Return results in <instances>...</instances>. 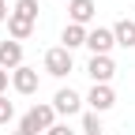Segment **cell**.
I'll list each match as a JSON object with an SVG mask.
<instances>
[{
  "instance_id": "5",
  "label": "cell",
  "mask_w": 135,
  "mask_h": 135,
  "mask_svg": "<svg viewBox=\"0 0 135 135\" xmlns=\"http://www.w3.org/2000/svg\"><path fill=\"white\" fill-rule=\"evenodd\" d=\"M41 86V75H38V68H30V64H19L11 71V90L15 94H38Z\"/></svg>"
},
{
  "instance_id": "17",
  "label": "cell",
  "mask_w": 135,
  "mask_h": 135,
  "mask_svg": "<svg viewBox=\"0 0 135 135\" xmlns=\"http://www.w3.org/2000/svg\"><path fill=\"white\" fill-rule=\"evenodd\" d=\"M8 83H11V71H4V68H0V94L8 90Z\"/></svg>"
},
{
  "instance_id": "7",
  "label": "cell",
  "mask_w": 135,
  "mask_h": 135,
  "mask_svg": "<svg viewBox=\"0 0 135 135\" xmlns=\"http://www.w3.org/2000/svg\"><path fill=\"white\" fill-rule=\"evenodd\" d=\"M86 75H90L94 83H113V75H116L113 56H90V60H86Z\"/></svg>"
},
{
  "instance_id": "18",
  "label": "cell",
  "mask_w": 135,
  "mask_h": 135,
  "mask_svg": "<svg viewBox=\"0 0 135 135\" xmlns=\"http://www.w3.org/2000/svg\"><path fill=\"white\" fill-rule=\"evenodd\" d=\"M8 15H11L8 11V0H0V23H8Z\"/></svg>"
},
{
  "instance_id": "8",
  "label": "cell",
  "mask_w": 135,
  "mask_h": 135,
  "mask_svg": "<svg viewBox=\"0 0 135 135\" xmlns=\"http://www.w3.org/2000/svg\"><path fill=\"white\" fill-rule=\"evenodd\" d=\"M94 15H98V4H94V0H68V19H71L75 26L94 23Z\"/></svg>"
},
{
  "instance_id": "4",
  "label": "cell",
  "mask_w": 135,
  "mask_h": 135,
  "mask_svg": "<svg viewBox=\"0 0 135 135\" xmlns=\"http://www.w3.org/2000/svg\"><path fill=\"white\" fill-rule=\"evenodd\" d=\"M83 105H86V101H83V94L71 90V86H60V90L53 94V109H56L60 116H79Z\"/></svg>"
},
{
  "instance_id": "10",
  "label": "cell",
  "mask_w": 135,
  "mask_h": 135,
  "mask_svg": "<svg viewBox=\"0 0 135 135\" xmlns=\"http://www.w3.org/2000/svg\"><path fill=\"white\" fill-rule=\"evenodd\" d=\"M34 26H38V23L23 19V15H8V38L11 41H26L30 34H34Z\"/></svg>"
},
{
  "instance_id": "1",
  "label": "cell",
  "mask_w": 135,
  "mask_h": 135,
  "mask_svg": "<svg viewBox=\"0 0 135 135\" xmlns=\"http://www.w3.org/2000/svg\"><path fill=\"white\" fill-rule=\"evenodd\" d=\"M53 124H56V109H53V101H41V105H34L30 113H23L19 131H26V135H45Z\"/></svg>"
},
{
  "instance_id": "12",
  "label": "cell",
  "mask_w": 135,
  "mask_h": 135,
  "mask_svg": "<svg viewBox=\"0 0 135 135\" xmlns=\"http://www.w3.org/2000/svg\"><path fill=\"white\" fill-rule=\"evenodd\" d=\"M60 41H64V49H68V53H71V49H79V45H86V26L68 23V26H64V34H60Z\"/></svg>"
},
{
  "instance_id": "19",
  "label": "cell",
  "mask_w": 135,
  "mask_h": 135,
  "mask_svg": "<svg viewBox=\"0 0 135 135\" xmlns=\"http://www.w3.org/2000/svg\"><path fill=\"white\" fill-rule=\"evenodd\" d=\"M11 135H26V131H11Z\"/></svg>"
},
{
  "instance_id": "2",
  "label": "cell",
  "mask_w": 135,
  "mask_h": 135,
  "mask_svg": "<svg viewBox=\"0 0 135 135\" xmlns=\"http://www.w3.org/2000/svg\"><path fill=\"white\" fill-rule=\"evenodd\" d=\"M41 68H45V75H53V79H68V75L75 71V60H71V53H68L64 45H56V49L45 53Z\"/></svg>"
},
{
  "instance_id": "11",
  "label": "cell",
  "mask_w": 135,
  "mask_h": 135,
  "mask_svg": "<svg viewBox=\"0 0 135 135\" xmlns=\"http://www.w3.org/2000/svg\"><path fill=\"white\" fill-rule=\"evenodd\" d=\"M113 38L120 49H135V19H120L113 23Z\"/></svg>"
},
{
  "instance_id": "14",
  "label": "cell",
  "mask_w": 135,
  "mask_h": 135,
  "mask_svg": "<svg viewBox=\"0 0 135 135\" xmlns=\"http://www.w3.org/2000/svg\"><path fill=\"white\" fill-rule=\"evenodd\" d=\"M11 15H23V19L38 23V0H15V11Z\"/></svg>"
},
{
  "instance_id": "9",
  "label": "cell",
  "mask_w": 135,
  "mask_h": 135,
  "mask_svg": "<svg viewBox=\"0 0 135 135\" xmlns=\"http://www.w3.org/2000/svg\"><path fill=\"white\" fill-rule=\"evenodd\" d=\"M23 64V41H0V68L4 71H15V68Z\"/></svg>"
},
{
  "instance_id": "3",
  "label": "cell",
  "mask_w": 135,
  "mask_h": 135,
  "mask_svg": "<svg viewBox=\"0 0 135 135\" xmlns=\"http://www.w3.org/2000/svg\"><path fill=\"white\" fill-rule=\"evenodd\" d=\"M83 101H86V105H90V113H109L113 105H116V90L109 86V83H94V86H90V94L86 98H83Z\"/></svg>"
},
{
  "instance_id": "15",
  "label": "cell",
  "mask_w": 135,
  "mask_h": 135,
  "mask_svg": "<svg viewBox=\"0 0 135 135\" xmlns=\"http://www.w3.org/2000/svg\"><path fill=\"white\" fill-rule=\"evenodd\" d=\"M11 120H15V105H11L4 94H0V128H4V124H11Z\"/></svg>"
},
{
  "instance_id": "16",
  "label": "cell",
  "mask_w": 135,
  "mask_h": 135,
  "mask_svg": "<svg viewBox=\"0 0 135 135\" xmlns=\"http://www.w3.org/2000/svg\"><path fill=\"white\" fill-rule=\"evenodd\" d=\"M45 135H75V131H71V128H68V124H53V128H49V131H45Z\"/></svg>"
},
{
  "instance_id": "13",
  "label": "cell",
  "mask_w": 135,
  "mask_h": 135,
  "mask_svg": "<svg viewBox=\"0 0 135 135\" xmlns=\"http://www.w3.org/2000/svg\"><path fill=\"white\" fill-rule=\"evenodd\" d=\"M79 131H83V135H101V131H105V128H101V116L86 109V113H83V124H79Z\"/></svg>"
},
{
  "instance_id": "6",
  "label": "cell",
  "mask_w": 135,
  "mask_h": 135,
  "mask_svg": "<svg viewBox=\"0 0 135 135\" xmlns=\"http://www.w3.org/2000/svg\"><path fill=\"white\" fill-rule=\"evenodd\" d=\"M113 45H116L113 26H94V30H86V49H90V56H109Z\"/></svg>"
}]
</instances>
